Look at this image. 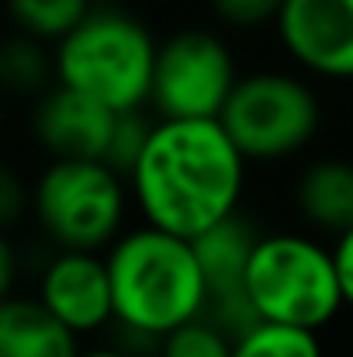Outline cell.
Instances as JSON below:
<instances>
[{"label": "cell", "mask_w": 353, "mask_h": 357, "mask_svg": "<svg viewBox=\"0 0 353 357\" xmlns=\"http://www.w3.org/2000/svg\"><path fill=\"white\" fill-rule=\"evenodd\" d=\"M246 167L219 119H156L125 181L146 226L194 239L239 212Z\"/></svg>", "instance_id": "cell-1"}, {"label": "cell", "mask_w": 353, "mask_h": 357, "mask_svg": "<svg viewBox=\"0 0 353 357\" xmlns=\"http://www.w3.org/2000/svg\"><path fill=\"white\" fill-rule=\"evenodd\" d=\"M115 323L139 344H159L170 330L205 316V278L194 243L156 226L121 229L104 250Z\"/></svg>", "instance_id": "cell-2"}, {"label": "cell", "mask_w": 353, "mask_h": 357, "mask_svg": "<svg viewBox=\"0 0 353 357\" xmlns=\"http://www.w3.org/2000/svg\"><path fill=\"white\" fill-rule=\"evenodd\" d=\"M56 80L108 105L135 112L149 101L156 35L142 17L111 3H94L84 21L52 45Z\"/></svg>", "instance_id": "cell-3"}, {"label": "cell", "mask_w": 353, "mask_h": 357, "mask_svg": "<svg viewBox=\"0 0 353 357\" xmlns=\"http://www.w3.org/2000/svg\"><path fill=\"white\" fill-rule=\"evenodd\" d=\"M246 298L260 323L319 333L343 309L333 250L305 233H260L246 264Z\"/></svg>", "instance_id": "cell-4"}, {"label": "cell", "mask_w": 353, "mask_h": 357, "mask_svg": "<svg viewBox=\"0 0 353 357\" xmlns=\"http://www.w3.org/2000/svg\"><path fill=\"white\" fill-rule=\"evenodd\" d=\"M128 181L104 160H49L31 181V219L56 250L104 253L128 215Z\"/></svg>", "instance_id": "cell-5"}, {"label": "cell", "mask_w": 353, "mask_h": 357, "mask_svg": "<svg viewBox=\"0 0 353 357\" xmlns=\"http://www.w3.org/2000/svg\"><path fill=\"white\" fill-rule=\"evenodd\" d=\"M219 121L246 163H277L315 139L322 112L315 91L301 77L256 70L235 80Z\"/></svg>", "instance_id": "cell-6"}, {"label": "cell", "mask_w": 353, "mask_h": 357, "mask_svg": "<svg viewBox=\"0 0 353 357\" xmlns=\"http://www.w3.org/2000/svg\"><path fill=\"white\" fill-rule=\"evenodd\" d=\"M235 80V56L219 31L180 28L156 42L146 108L156 119H219Z\"/></svg>", "instance_id": "cell-7"}, {"label": "cell", "mask_w": 353, "mask_h": 357, "mask_svg": "<svg viewBox=\"0 0 353 357\" xmlns=\"http://www.w3.org/2000/svg\"><path fill=\"white\" fill-rule=\"evenodd\" d=\"M256 236L260 229L242 212H233L229 219L191 239L205 278V319L222 326L233 340L260 323L246 298V264Z\"/></svg>", "instance_id": "cell-8"}, {"label": "cell", "mask_w": 353, "mask_h": 357, "mask_svg": "<svg viewBox=\"0 0 353 357\" xmlns=\"http://www.w3.org/2000/svg\"><path fill=\"white\" fill-rule=\"evenodd\" d=\"M35 298L80 340L115 323L111 278H108L104 253L56 250L38 271Z\"/></svg>", "instance_id": "cell-9"}, {"label": "cell", "mask_w": 353, "mask_h": 357, "mask_svg": "<svg viewBox=\"0 0 353 357\" xmlns=\"http://www.w3.org/2000/svg\"><path fill=\"white\" fill-rule=\"evenodd\" d=\"M274 24L305 73L353 80V0H284Z\"/></svg>", "instance_id": "cell-10"}, {"label": "cell", "mask_w": 353, "mask_h": 357, "mask_svg": "<svg viewBox=\"0 0 353 357\" xmlns=\"http://www.w3.org/2000/svg\"><path fill=\"white\" fill-rule=\"evenodd\" d=\"M115 119L118 112L108 105L56 80L45 94L31 101L28 128L35 146L49 160H104Z\"/></svg>", "instance_id": "cell-11"}, {"label": "cell", "mask_w": 353, "mask_h": 357, "mask_svg": "<svg viewBox=\"0 0 353 357\" xmlns=\"http://www.w3.org/2000/svg\"><path fill=\"white\" fill-rule=\"evenodd\" d=\"M80 337L70 333L35 295L0 298V357H77Z\"/></svg>", "instance_id": "cell-12"}, {"label": "cell", "mask_w": 353, "mask_h": 357, "mask_svg": "<svg viewBox=\"0 0 353 357\" xmlns=\"http://www.w3.org/2000/svg\"><path fill=\"white\" fill-rule=\"evenodd\" d=\"M298 215L329 236L353 226V163L350 160H315L301 170L295 184Z\"/></svg>", "instance_id": "cell-13"}, {"label": "cell", "mask_w": 353, "mask_h": 357, "mask_svg": "<svg viewBox=\"0 0 353 357\" xmlns=\"http://www.w3.org/2000/svg\"><path fill=\"white\" fill-rule=\"evenodd\" d=\"M56 84V59L52 45L14 31L0 38V94L7 98H24L35 101Z\"/></svg>", "instance_id": "cell-14"}, {"label": "cell", "mask_w": 353, "mask_h": 357, "mask_svg": "<svg viewBox=\"0 0 353 357\" xmlns=\"http://www.w3.org/2000/svg\"><path fill=\"white\" fill-rule=\"evenodd\" d=\"M91 7L94 0H7V17L14 31H24L45 45H56L84 21Z\"/></svg>", "instance_id": "cell-15"}, {"label": "cell", "mask_w": 353, "mask_h": 357, "mask_svg": "<svg viewBox=\"0 0 353 357\" xmlns=\"http://www.w3.org/2000/svg\"><path fill=\"white\" fill-rule=\"evenodd\" d=\"M233 357H322V344L301 326L256 323L233 340Z\"/></svg>", "instance_id": "cell-16"}, {"label": "cell", "mask_w": 353, "mask_h": 357, "mask_svg": "<svg viewBox=\"0 0 353 357\" xmlns=\"http://www.w3.org/2000/svg\"><path fill=\"white\" fill-rule=\"evenodd\" d=\"M159 357H233V337L212 319L198 316L177 330H170L159 344Z\"/></svg>", "instance_id": "cell-17"}, {"label": "cell", "mask_w": 353, "mask_h": 357, "mask_svg": "<svg viewBox=\"0 0 353 357\" xmlns=\"http://www.w3.org/2000/svg\"><path fill=\"white\" fill-rule=\"evenodd\" d=\"M156 115H149L146 108H135V112H118L115 119V132H111V146H108V156L104 163L118 170L121 177H128V170L135 167L146 139H149V128H152Z\"/></svg>", "instance_id": "cell-18"}, {"label": "cell", "mask_w": 353, "mask_h": 357, "mask_svg": "<svg viewBox=\"0 0 353 357\" xmlns=\"http://www.w3.org/2000/svg\"><path fill=\"white\" fill-rule=\"evenodd\" d=\"M212 14L226 24V28H263V24H274L284 0H208Z\"/></svg>", "instance_id": "cell-19"}, {"label": "cell", "mask_w": 353, "mask_h": 357, "mask_svg": "<svg viewBox=\"0 0 353 357\" xmlns=\"http://www.w3.org/2000/svg\"><path fill=\"white\" fill-rule=\"evenodd\" d=\"M24 215H31V184L0 160V229H14Z\"/></svg>", "instance_id": "cell-20"}, {"label": "cell", "mask_w": 353, "mask_h": 357, "mask_svg": "<svg viewBox=\"0 0 353 357\" xmlns=\"http://www.w3.org/2000/svg\"><path fill=\"white\" fill-rule=\"evenodd\" d=\"M333 264L340 274V291H343V305L353 309V226L347 233H340L333 243Z\"/></svg>", "instance_id": "cell-21"}, {"label": "cell", "mask_w": 353, "mask_h": 357, "mask_svg": "<svg viewBox=\"0 0 353 357\" xmlns=\"http://www.w3.org/2000/svg\"><path fill=\"white\" fill-rule=\"evenodd\" d=\"M17 246L10 243V236L0 229V298H7L14 291V281H17Z\"/></svg>", "instance_id": "cell-22"}, {"label": "cell", "mask_w": 353, "mask_h": 357, "mask_svg": "<svg viewBox=\"0 0 353 357\" xmlns=\"http://www.w3.org/2000/svg\"><path fill=\"white\" fill-rule=\"evenodd\" d=\"M77 357H135V354H128L125 347H115V344H101V347H80Z\"/></svg>", "instance_id": "cell-23"}, {"label": "cell", "mask_w": 353, "mask_h": 357, "mask_svg": "<svg viewBox=\"0 0 353 357\" xmlns=\"http://www.w3.org/2000/svg\"><path fill=\"white\" fill-rule=\"evenodd\" d=\"M0 139H3V94H0Z\"/></svg>", "instance_id": "cell-24"}, {"label": "cell", "mask_w": 353, "mask_h": 357, "mask_svg": "<svg viewBox=\"0 0 353 357\" xmlns=\"http://www.w3.org/2000/svg\"><path fill=\"white\" fill-rule=\"evenodd\" d=\"M94 3H111V0H94Z\"/></svg>", "instance_id": "cell-25"}]
</instances>
